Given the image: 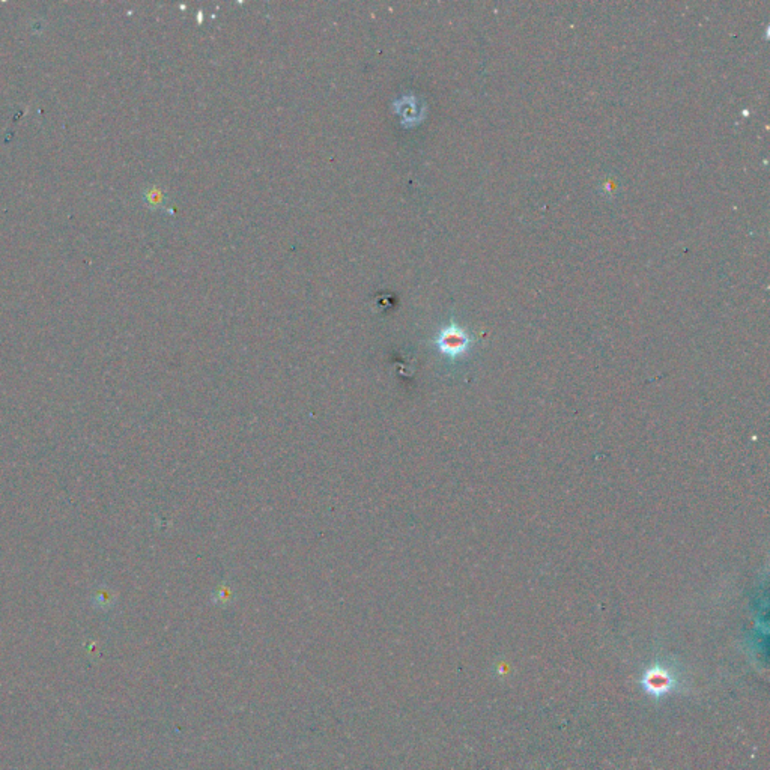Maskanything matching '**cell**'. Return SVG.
<instances>
[{"label":"cell","mask_w":770,"mask_h":770,"mask_svg":"<svg viewBox=\"0 0 770 770\" xmlns=\"http://www.w3.org/2000/svg\"><path fill=\"white\" fill-rule=\"evenodd\" d=\"M679 686V674L674 671L672 666L665 664H655L644 671L641 677V688L644 692L661 700L671 695Z\"/></svg>","instance_id":"6da1fadb"},{"label":"cell","mask_w":770,"mask_h":770,"mask_svg":"<svg viewBox=\"0 0 770 770\" xmlns=\"http://www.w3.org/2000/svg\"><path fill=\"white\" fill-rule=\"evenodd\" d=\"M393 106L396 112L402 116L403 124L407 126L420 122V119L423 117V109L418 107L417 100L414 97H402L396 100Z\"/></svg>","instance_id":"7a4b0ae2"},{"label":"cell","mask_w":770,"mask_h":770,"mask_svg":"<svg viewBox=\"0 0 770 770\" xmlns=\"http://www.w3.org/2000/svg\"><path fill=\"white\" fill-rule=\"evenodd\" d=\"M440 345L444 349V351L451 352V354H456L464 351L468 345V337L465 332L457 328V327H449L442 331V335L440 337Z\"/></svg>","instance_id":"3957f363"},{"label":"cell","mask_w":770,"mask_h":770,"mask_svg":"<svg viewBox=\"0 0 770 770\" xmlns=\"http://www.w3.org/2000/svg\"><path fill=\"white\" fill-rule=\"evenodd\" d=\"M93 599H95V602H97V605H104V607H107V605H110V599H112V596H110L107 590L100 589V590L97 591V594H95V596H93Z\"/></svg>","instance_id":"277c9868"}]
</instances>
